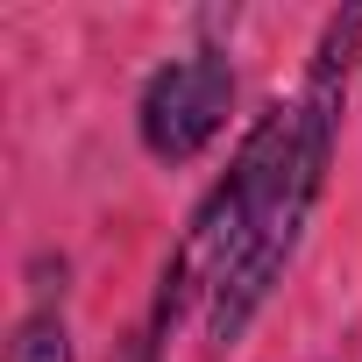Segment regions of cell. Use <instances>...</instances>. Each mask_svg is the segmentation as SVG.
Segmentation results:
<instances>
[{
    "mask_svg": "<svg viewBox=\"0 0 362 362\" xmlns=\"http://www.w3.org/2000/svg\"><path fill=\"white\" fill-rule=\"evenodd\" d=\"M8 362H71V320H64V305L36 298V305L22 313V327H15Z\"/></svg>",
    "mask_w": 362,
    "mask_h": 362,
    "instance_id": "cell-3",
    "label": "cell"
},
{
    "mask_svg": "<svg viewBox=\"0 0 362 362\" xmlns=\"http://www.w3.org/2000/svg\"><path fill=\"white\" fill-rule=\"evenodd\" d=\"M362 50V8L334 15L313 71L298 86V100H277L256 114V128L242 135L228 177L206 192V206L192 214L177 256L163 263L156 305H149V334L163 348V334L185 320V305H206V341L214 355H228L256 313L270 305L277 277L298 256V235L327 192V163H334V135H341V93H348V64Z\"/></svg>",
    "mask_w": 362,
    "mask_h": 362,
    "instance_id": "cell-1",
    "label": "cell"
},
{
    "mask_svg": "<svg viewBox=\"0 0 362 362\" xmlns=\"http://www.w3.org/2000/svg\"><path fill=\"white\" fill-rule=\"evenodd\" d=\"M228 107H235V64L221 50H185L149 71V86L135 100V135L156 163L177 170L228 128Z\"/></svg>",
    "mask_w": 362,
    "mask_h": 362,
    "instance_id": "cell-2",
    "label": "cell"
},
{
    "mask_svg": "<svg viewBox=\"0 0 362 362\" xmlns=\"http://www.w3.org/2000/svg\"><path fill=\"white\" fill-rule=\"evenodd\" d=\"M163 348H156V334L142 327V334H128V348H121V362H156Z\"/></svg>",
    "mask_w": 362,
    "mask_h": 362,
    "instance_id": "cell-4",
    "label": "cell"
}]
</instances>
